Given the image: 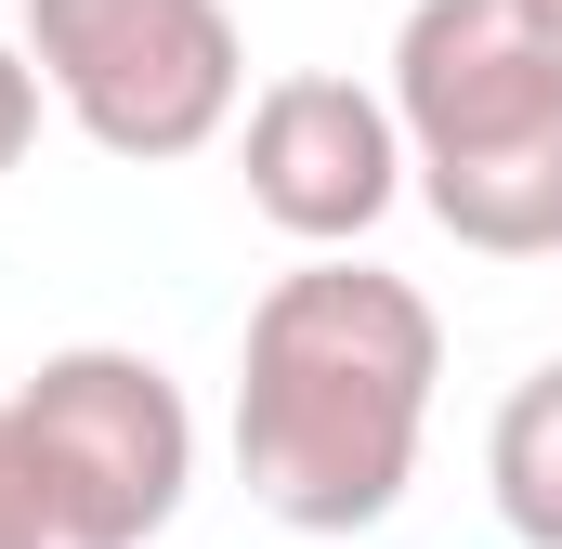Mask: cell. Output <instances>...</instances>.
I'll list each match as a JSON object with an SVG mask.
<instances>
[{
    "mask_svg": "<svg viewBox=\"0 0 562 549\" xmlns=\"http://www.w3.org/2000/svg\"><path fill=\"white\" fill-rule=\"evenodd\" d=\"M26 66L132 170L223 144L236 92H249V40L223 0H26Z\"/></svg>",
    "mask_w": 562,
    "mask_h": 549,
    "instance_id": "3957f363",
    "label": "cell"
},
{
    "mask_svg": "<svg viewBox=\"0 0 562 549\" xmlns=\"http://www.w3.org/2000/svg\"><path fill=\"white\" fill-rule=\"evenodd\" d=\"M524 13H537V40H550V53H562V0H524Z\"/></svg>",
    "mask_w": 562,
    "mask_h": 549,
    "instance_id": "9c48e42d",
    "label": "cell"
},
{
    "mask_svg": "<svg viewBox=\"0 0 562 549\" xmlns=\"http://www.w3.org/2000/svg\"><path fill=\"white\" fill-rule=\"evenodd\" d=\"M445 327L380 262H301L249 301L236 340V471L288 537H367L419 484Z\"/></svg>",
    "mask_w": 562,
    "mask_h": 549,
    "instance_id": "6da1fadb",
    "label": "cell"
},
{
    "mask_svg": "<svg viewBox=\"0 0 562 549\" xmlns=\"http://www.w3.org/2000/svg\"><path fill=\"white\" fill-rule=\"evenodd\" d=\"M393 132L419 210L484 262L562 249V53L524 0H406L393 26Z\"/></svg>",
    "mask_w": 562,
    "mask_h": 549,
    "instance_id": "7a4b0ae2",
    "label": "cell"
},
{
    "mask_svg": "<svg viewBox=\"0 0 562 549\" xmlns=\"http://www.w3.org/2000/svg\"><path fill=\"white\" fill-rule=\"evenodd\" d=\"M393 197H406V132H393V92L301 66V79H276V92L249 105V210H262L276 236H301L314 262L367 249Z\"/></svg>",
    "mask_w": 562,
    "mask_h": 549,
    "instance_id": "5b68a950",
    "label": "cell"
},
{
    "mask_svg": "<svg viewBox=\"0 0 562 549\" xmlns=\"http://www.w3.org/2000/svg\"><path fill=\"white\" fill-rule=\"evenodd\" d=\"M13 406H26V432L79 471V497H92L132 549L183 511V484H196V406L170 393V367H157V354L66 340V354H40V380H26Z\"/></svg>",
    "mask_w": 562,
    "mask_h": 549,
    "instance_id": "277c9868",
    "label": "cell"
},
{
    "mask_svg": "<svg viewBox=\"0 0 562 549\" xmlns=\"http://www.w3.org/2000/svg\"><path fill=\"white\" fill-rule=\"evenodd\" d=\"M484 484H497V524L524 549H562V367L510 380V406L484 432Z\"/></svg>",
    "mask_w": 562,
    "mask_h": 549,
    "instance_id": "8992f818",
    "label": "cell"
},
{
    "mask_svg": "<svg viewBox=\"0 0 562 549\" xmlns=\"http://www.w3.org/2000/svg\"><path fill=\"white\" fill-rule=\"evenodd\" d=\"M40 144V66H26V40H0V170Z\"/></svg>",
    "mask_w": 562,
    "mask_h": 549,
    "instance_id": "ba28073f",
    "label": "cell"
},
{
    "mask_svg": "<svg viewBox=\"0 0 562 549\" xmlns=\"http://www.w3.org/2000/svg\"><path fill=\"white\" fill-rule=\"evenodd\" d=\"M0 549H132L92 497H79V471L26 432L13 393H0Z\"/></svg>",
    "mask_w": 562,
    "mask_h": 549,
    "instance_id": "52a82bcc",
    "label": "cell"
}]
</instances>
